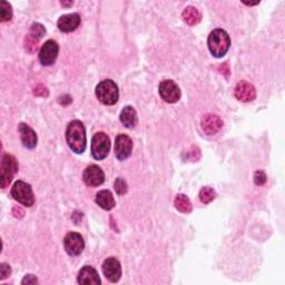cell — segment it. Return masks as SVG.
I'll return each instance as SVG.
<instances>
[{
    "label": "cell",
    "mask_w": 285,
    "mask_h": 285,
    "mask_svg": "<svg viewBox=\"0 0 285 285\" xmlns=\"http://www.w3.org/2000/svg\"><path fill=\"white\" fill-rule=\"evenodd\" d=\"M66 140L69 149L76 154L85 152L87 146L86 130L81 120H73L67 126Z\"/></svg>",
    "instance_id": "1"
},
{
    "label": "cell",
    "mask_w": 285,
    "mask_h": 285,
    "mask_svg": "<svg viewBox=\"0 0 285 285\" xmlns=\"http://www.w3.org/2000/svg\"><path fill=\"white\" fill-rule=\"evenodd\" d=\"M208 49L214 57L222 58L226 55L231 47L229 34L223 29H215L208 36Z\"/></svg>",
    "instance_id": "2"
},
{
    "label": "cell",
    "mask_w": 285,
    "mask_h": 285,
    "mask_svg": "<svg viewBox=\"0 0 285 285\" xmlns=\"http://www.w3.org/2000/svg\"><path fill=\"white\" fill-rule=\"evenodd\" d=\"M96 97L100 103H103L104 105H114L117 103L118 97H119V91L118 86L116 85V83L113 82L112 79H106V81L100 82L97 87L96 91Z\"/></svg>",
    "instance_id": "3"
},
{
    "label": "cell",
    "mask_w": 285,
    "mask_h": 285,
    "mask_svg": "<svg viewBox=\"0 0 285 285\" xmlns=\"http://www.w3.org/2000/svg\"><path fill=\"white\" fill-rule=\"evenodd\" d=\"M12 196L18 203L25 205L27 207H31L35 203V196L33 188L24 181H17L12 188Z\"/></svg>",
    "instance_id": "4"
},
{
    "label": "cell",
    "mask_w": 285,
    "mask_h": 285,
    "mask_svg": "<svg viewBox=\"0 0 285 285\" xmlns=\"http://www.w3.org/2000/svg\"><path fill=\"white\" fill-rule=\"evenodd\" d=\"M19 166H18V162L16 158L10 155V154H6L4 155L3 157V162H2V167H0V185H2V188H6L7 186H9V184L12 183L14 175L16 173L18 172Z\"/></svg>",
    "instance_id": "5"
},
{
    "label": "cell",
    "mask_w": 285,
    "mask_h": 285,
    "mask_svg": "<svg viewBox=\"0 0 285 285\" xmlns=\"http://www.w3.org/2000/svg\"><path fill=\"white\" fill-rule=\"evenodd\" d=\"M110 151V139L105 133L95 134L92 139V155L97 161L106 158Z\"/></svg>",
    "instance_id": "6"
},
{
    "label": "cell",
    "mask_w": 285,
    "mask_h": 285,
    "mask_svg": "<svg viewBox=\"0 0 285 285\" xmlns=\"http://www.w3.org/2000/svg\"><path fill=\"white\" fill-rule=\"evenodd\" d=\"M160 95L166 103L174 104L181 98V89L174 81L165 79L160 84Z\"/></svg>",
    "instance_id": "7"
},
{
    "label": "cell",
    "mask_w": 285,
    "mask_h": 285,
    "mask_svg": "<svg viewBox=\"0 0 285 285\" xmlns=\"http://www.w3.org/2000/svg\"><path fill=\"white\" fill-rule=\"evenodd\" d=\"M64 246L68 254L72 256H77L82 254L84 249H85V242H84L83 236L75 232L68 233L64 239Z\"/></svg>",
    "instance_id": "8"
},
{
    "label": "cell",
    "mask_w": 285,
    "mask_h": 285,
    "mask_svg": "<svg viewBox=\"0 0 285 285\" xmlns=\"http://www.w3.org/2000/svg\"><path fill=\"white\" fill-rule=\"evenodd\" d=\"M58 52H59V46L56 41L52 39L47 40L39 51V60L41 65L50 66L54 64L57 59Z\"/></svg>",
    "instance_id": "9"
},
{
    "label": "cell",
    "mask_w": 285,
    "mask_h": 285,
    "mask_svg": "<svg viewBox=\"0 0 285 285\" xmlns=\"http://www.w3.org/2000/svg\"><path fill=\"white\" fill-rule=\"evenodd\" d=\"M133 151V141L130 137L120 134L115 139V155L119 161H125L131 155Z\"/></svg>",
    "instance_id": "10"
},
{
    "label": "cell",
    "mask_w": 285,
    "mask_h": 285,
    "mask_svg": "<svg viewBox=\"0 0 285 285\" xmlns=\"http://www.w3.org/2000/svg\"><path fill=\"white\" fill-rule=\"evenodd\" d=\"M84 183L89 187H96L105 182V174L97 165H89L83 174Z\"/></svg>",
    "instance_id": "11"
},
{
    "label": "cell",
    "mask_w": 285,
    "mask_h": 285,
    "mask_svg": "<svg viewBox=\"0 0 285 285\" xmlns=\"http://www.w3.org/2000/svg\"><path fill=\"white\" fill-rule=\"evenodd\" d=\"M103 272L108 281L112 283L118 282L121 276V265L117 258L108 257L103 264Z\"/></svg>",
    "instance_id": "12"
},
{
    "label": "cell",
    "mask_w": 285,
    "mask_h": 285,
    "mask_svg": "<svg viewBox=\"0 0 285 285\" xmlns=\"http://www.w3.org/2000/svg\"><path fill=\"white\" fill-rule=\"evenodd\" d=\"M200 127L206 135H215L223 127V120L220 116L214 114L205 115L200 121Z\"/></svg>",
    "instance_id": "13"
},
{
    "label": "cell",
    "mask_w": 285,
    "mask_h": 285,
    "mask_svg": "<svg viewBox=\"0 0 285 285\" xmlns=\"http://www.w3.org/2000/svg\"><path fill=\"white\" fill-rule=\"evenodd\" d=\"M235 97L243 103H250L254 100L256 97V91L255 87L250 84L249 82L242 81L237 84L235 87Z\"/></svg>",
    "instance_id": "14"
},
{
    "label": "cell",
    "mask_w": 285,
    "mask_h": 285,
    "mask_svg": "<svg viewBox=\"0 0 285 285\" xmlns=\"http://www.w3.org/2000/svg\"><path fill=\"white\" fill-rule=\"evenodd\" d=\"M81 16H79L77 13L74 14H69V15H64L58 19V29L62 33H72V31L76 30L79 25H81Z\"/></svg>",
    "instance_id": "15"
},
{
    "label": "cell",
    "mask_w": 285,
    "mask_h": 285,
    "mask_svg": "<svg viewBox=\"0 0 285 285\" xmlns=\"http://www.w3.org/2000/svg\"><path fill=\"white\" fill-rule=\"evenodd\" d=\"M18 131L20 134V139L23 141V145L29 150L35 149L37 145V140H38L35 130L29 127L27 124L22 123L18 126Z\"/></svg>",
    "instance_id": "16"
},
{
    "label": "cell",
    "mask_w": 285,
    "mask_h": 285,
    "mask_svg": "<svg viewBox=\"0 0 285 285\" xmlns=\"http://www.w3.org/2000/svg\"><path fill=\"white\" fill-rule=\"evenodd\" d=\"M77 282L79 284H93L98 285L102 283L100 277L98 275V272L92 266H84L78 273Z\"/></svg>",
    "instance_id": "17"
},
{
    "label": "cell",
    "mask_w": 285,
    "mask_h": 285,
    "mask_svg": "<svg viewBox=\"0 0 285 285\" xmlns=\"http://www.w3.org/2000/svg\"><path fill=\"white\" fill-rule=\"evenodd\" d=\"M120 121L126 128H134L138 123V116L134 107L126 106L120 113Z\"/></svg>",
    "instance_id": "18"
},
{
    "label": "cell",
    "mask_w": 285,
    "mask_h": 285,
    "mask_svg": "<svg viewBox=\"0 0 285 285\" xmlns=\"http://www.w3.org/2000/svg\"><path fill=\"white\" fill-rule=\"evenodd\" d=\"M95 200H96V203L100 207L106 210L113 209L116 205L113 194L112 192L108 191V189H103V191L98 192L96 195V199Z\"/></svg>",
    "instance_id": "19"
},
{
    "label": "cell",
    "mask_w": 285,
    "mask_h": 285,
    "mask_svg": "<svg viewBox=\"0 0 285 285\" xmlns=\"http://www.w3.org/2000/svg\"><path fill=\"white\" fill-rule=\"evenodd\" d=\"M182 18L187 25L195 26L200 22V19H202V15H200L199 10L197 8L189 6L184 9V12L182 14Z\"/></svg>",
    "instance_id": "20"
},
{
    "label": "cell",
    "mask_w": 285,
    "mask_h": 285,
    "mask_svg": "<svg viewBox=\"0 0 285 285\" xmlns=\"http://www.w3.org/2000/svg\"><path fill=\"white\" fill-rule=\"evenodd\" d=\"M174 205H175V207L179 210V212L185 214L191 213L193 209L191 199H189L185 194H178L175 197V200H174Z\"/></svg>",
    "instance_id": "21"
},
{
    "label": "cell",
    "mask_w": 285,
    "mask_h": 285,
    "mask_svg": "<svg viewBox=\"0 0 285 285\" xmlns=\"http://www.w3.org/2000/svg\"><path fill=\"white\" fill-rule=\"evenodd\" d=\"M216 197V193L213 188H210L208 186L203 187L199 192V199L200 202L204 204H208L214 200Z\"/></svg>",
    "instance_id": "22"
},
{
    "label": "cell",
    "mask_w": 285,
    "mask_h": 285,
    "mask_svg": "<svg viewBox=\"0 0 285 285\" xmlns=\"http://www.w3.org/2000/svg\"><path fill=\"white\" fill-rule=\"evenodd\" d=\"M0 10H2V14H0V20H2L3 23L5 22H9V20H12L13 18V9L12 6H10V4L7 2H0Z\"/></svg>",
    "instance_id": "23"
},
{
    "label": "cell",
    "mask_w": 285,
    "mask_h": 285,
    "mask_svg": "<svg viewBox=\"0 0 285 285\" xmlns=\"http://www.w3.org/2000/svg\"><path fill=\"white\" fill-rule=\"evenodd\" d=\"M38 43H39L38 39H36L35 37L28 35L25 38V48L28 52H30V54H34V52L38 49Z\"/></svg>",
    "instance_id": "24"
},
{
    "label": "cell",
    "mask_w": 285,
    "mask_h": 285,
    "mask_svg": "<svg viewBox=\"0 0 285 285\" xmlns=\"http://www.w3.org/2000/svg\"><path fill=\"white\" fill-rule=\"evenodd\" d=\"M45 33H46V29H45V27L41 24L35 23V24L31 25L29 35L35 37L36 39L39 40L40 38H43V36L45 35Z\"/></svg>",
    "instance_id": "25"
},
{
    "label": "cell",
    "mask_w": 285,
    "mask_h": 285,
    "mask_svg": "<svg viewBox=\"0 0 285 285\" xmlns=\"http://www.w3.org/2000/svg\"><path fill=\"white\" fill-rule=\"evenodd\" d=\"M114 188L118 195H124L127 193V183L123 178H116L114 183Z\"/></svg>",
    "instance_id": "26"
},
{
    "label": "cell",
    "mask_w": 285,
    "mask_h": 285,
    "mask_svg": "<svg viewBox=\"0 0 285 285\" xmlns=\"http://www.w3.org/2000/svg\"><path fill=\"white\" fill-rule=\"evenodd\" d=\"M266 174L264 173L263 171H256L254 173V183H255V185L257 186H262L264 185V184L266 183Z\"/></svg>",
    "instance_id": "27"
},
{
    "label": "cell",
    "mask_w": 285,
    "mask_h": 285,
    "mask_svg": "<svg viewBox=\"0 0 285 285\" xmlns=\"http://www.w3.org/2000/svg\"><path fill=\"white\" fill-rule=\"evenodd\" d=\"M12 274V267L6 263L0 264V279L7 278Z\"/></svg>",
    "instance_id": "28"
},
{
    "label": "cell",
    "mask_w": 285,
    "mask_h": 285,
    "mask_svg": "<svg viewBox=\"0 0 285 285\" xmlns=\"http://www.w3.org/2000/svg\"><path fill=\"white\" fill-rule=\"evenodd\" d=\"M191 156H193L192 157L193 161H197L198 158L200 157V153H199V150L197 149V147L192 146L191 149L187 151V160H189V158H191Z\"/></svg>",
    "instance_id": "29"
},
{
    "label": "cell",
    "mask_w": 285,
    "mask_h": 285,
    "mask_svg": "<svg viewBox=\"0 0 285 285\" xmlns=\"http://www.w3.org/2000/svg\"><path fill=\"white\" fill-rule=\"evenodd\" d=\"M34 94L36 96H40V97H47L48 96V89H47L45 86L43 85H38L34 91Z\"/></svg>",
    "instance_id": "30"
},
{
    "label": "cell",
    "mask_w": 285,
    "mask_h": 285,
    "mask_svg": "<svg viewBox=\"0 0 285 285\" xmlns=\"http://www.w3.org/2000/svg\"><path fill=\"white\" fill-rule=\"evenodd\" d=\"M72 102L73 98L72 96H69V95H62V96L58 98V103L62 105V106H67V105H69Z\"/></svg>",
    "instance_id": "31"
},
{
    "label": "cell",
    "mask_w": 285,
    "mask_h": 285,
    "mask_svg": "<svg viewBox=\"0 0 285 285\" xmlns=\"http://www.w3.org/2000/svg\"><path fill=\"white\" fill-rule=\"evenodd\" d=\"M38 283V279L33 274H28L24 277V279L22 281V284H37Z\"/></svg>",
    "instance_id": "32"
},
{
    "label": "cell",
    "mask_w": 285,
    "mask_h": 285,
    "mask_svg": "<svg viewBox=\"0 0 285 285\" xmlns=\"http://www.w3.org/2000/svg\"><path fill=\"white\" fill-rule=\"evenodd\" d=\"M13 214H14L15 218H19L20 219V218H23L25 213H24V210L20 208L19 206H15L13 208Z\"/></svg>",
    "instance_id": "33"
},
{
    "label": "cell",
    "mask_w": 285,
    "mask_h": 285,
    "mask_svg": "<svg viewBox=\"0 0 285 285\" xmlns=\"http://www.w3.org/2000/svg\"><path fill=\"white\" fill-rule=\"evenodd\" d=\"M61 6H67V7H69V6H73V2H69V3H64V2H61Z\"/></svg>",
    "instance_id": "34"
},
{
    "label": "cell",
    "mask_w": 285,
    "mask_h": 285,
    "mask_svg": "<svg viewBox=\"0 0 285 285\" xmlns=\"http://www.w3.org/2000/svg\"><path fill=\"white\" fill-rule=\"evenodd\" d=\"M244 4L247 5V6H255V5L260 4V2H256V3H244Z\"/></svg>",
    "instance_id": "35"
}]
</instances>
